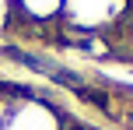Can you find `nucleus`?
I'll list each match as a JSON object with an SVG mask.
<instances>
[{"mask_svg": "<svg viewBox=\"0 0 133 130\" xmlns=\"http://www.w3.org/2000/svg\"><path fill=\"white\" fill-rule=\"evenodd\" d=\"M126 7H130V0H63L60 21L74 35H95V32L119 25Z\"/></svg>", "mask_w": 133, "mask_h": 130, "instance_id": "f257e3e1", "label": "nucleus"}, {"mask_svg": "<svg viewBox=\"0 0 133 130\" xmlns=\"http://www.w3.org/2000/svg\"><path fill=\"white\" fill-rule=\"evenodd\" d=\"M0 130H66V120L56 106L42 102L35 95H18L7 109Z\"/></svg>", "mask_w": 133, "mask_h": 130, "instance_id": "f03ea898", "label": "nucleus"}, {"mask_svg": "<svg viewBox=\"0 0 133 130\" xmlns=\"http://www.w3.org/2000/svg\"><path fill=\"white\" fill-rule=\"evenodd\" d=\"M14 7H18V21L32 28L56 25L63 14V0H14Z\"/></svg>", "mask_w": 133, "mask_h": 130, "instance_id": "7ed1b4c3", "label": "nucleus"}, {"mask_svg": "<svg viewBox=\"0 0 133 130\" xmlns=\"http://www.w3.org/2000/svg\"><path fill=\"white\" fill-rule=\"evenodd\" d=\"M11 25H18V7L14 0H0V32H7Z\"/></svg>", "mask_w": 133, "mask_h": 130, "instance_id": "20e7f679", "label": "nucleus"}]
</instances>
